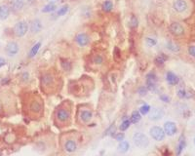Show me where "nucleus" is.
<instances>
[{
  "label": "nucleus",
  "mask_w": 195,
  "mask_h": 156,
  "mask_svg": "<svg viewBox=\"0 0 195 156\" xmlns=\"http://www.w3.org/2000/svg\"><path fill=\"white\" fill-rule=\"evenodd\" d=\"M10 11H11V8H10L8 5L6 4L0 5V20H1V21L7 20L10 15Z\"/></svg>",
  "instance_id": "6ab92c4d"
},
{
  "label": "nucleus",
  "mask_w": 195,
  "mask_h": 156,
  "mask_svg": "<svg viewBox=\"0 0 195 156\" xmlns=\"http://www.w3.org/2000/svg\"><path fill=\"white\" fill-rule=\"evenodd\" d=\"M149 135L156 142H162L166 138V133H165L164 129L159 126H153L149 129Z\"/></svg>",
  "instance_id": "1a4fd4ad"
},
{
  "label": "nucleus",
  "mask_w": 195,
  "mask_h": 156,
  "mask_svg": "<svg viewBox=\"0 0 195 156\" xmlns=\"http://www.w3.org/2000/svg\"><path fill=\"white\" fill-rule=\"evenodd\" d=\"M129 148H130V143L127 142V140H123L121 142H119L117 149L120 153H126L129 150Z\"/></svg>",
  "instance_id": "4be33fe9"
},
{
  "label": "nucleus",
  "mask_w": 195,
  "mask_h": 156,
  "mask_svg": "<svg viewBox=\"0 0 195 156\" xmlns=\"http://www.w3.org/2000/svg\"><path fill=\"white\" fill-rule=\"evenodd\" d=\"M165 78H166L167 83L170 85V86H176V85L179 84V78L177 74H175L172 71H168L166 72V75H165Z\"/></svg>",
  "instance_id": "a211bd4d"
},
{
  "label": "nucleus",
  "mask_w": 195,
  "mask_h": 156,
  "mask_svg": "<svg viewBox=\"0 0 195 156\" xmlns=\"http://www.w3.org/2000/svg\"><path fill=\"white\" fill-rule=\"evenodd\" d=\"M74 41L79 47H86L91 43V38L86 32H78L74 37Z\"/></svg>",
  "instance_id": "4468645a"
},
{
  "label": "nucleus",
  "mask_w": 195,
  "mask_h": 156,
  "mask_svg": "<svg viewBox=\"0 0 195 156\" xmlns=\"http://www.w3.org/2000/svg\"><path fill=\"white\" fill-rule=\"evenodd\" d=\"M167 60H168V57L166 56V55H165V54H160L155 58L154 62H155L156 64H163L165 62L167 61Z\"/></svg>",
  "instance_id": "2f4dec72"
},
{
  "label": "nucleus",
  "mask_w": 195,
  "mask_h": 156,
  "mask_svg": "<svg viewBox=\"0 0 195 156\" xmlns=\"http://www.w3.org/2000/svg\"><path fill=\"white\" fill-rule=\"evenodd\" d=\"M169 31L173 34L175 37H179L186 33V28H184L183 24L179 22H173L169 27Z\"/></svg>",
  "instance_id": "9d476101"
},
{
  "label": "nucleus",
  "mask_w": 195,
  "mask_h": 156,
  "mask_svg": "<svg viewBox=\"0 0 195 156\" xmlns=\"http://www.w3.org/2000/svg\"><path fill=\"white\" fill-rule=\"evenodd\" d=\"M159 99L161 102L163 103H169L170 102H171V99H170V97H168L167 95H165V94H161L159 96Z\"/></svg>",
  "instance_id": "58836bf2"
},
{
  "label": "nucleus",
  "mask_w": 195,
  "mask_h": 156,
  "mask_svg": "<svg viewBox=\"0 0 195 156\" xmlns=\"http://www.w3.org/2000/svg\"><path fill=\"white\" fill-rule=\"evenodd\" d=\"M166 48L173 53H178L179 50H181V47H179L177 43H175L173 41H168L166 44Z\"/></svg>",
  "instance_id": "bb28decb"
},
{
  "label": "nucleus",
  "mask_w": 195,
  "mask_h": 156,
  "mask_svg": "<svg viewBox=\"0 0 195 156\" xmlns=\"http://www.w3.org/2000/svg\"><path fill=\"white\" fill-rule=\"evenodd\" d=\"M94 117V113L92 109L90 108H82L78 110L77 114V121L80 124H88L92 121Z\"/></svg>",
  "instance_id": "0eeeda50"
},
{
  "label": "nucleus",
  "mask_w": 195,
  "mask_h": 156,
  "mask_svg": "<svg viewBox=\"0 0 195 156\" xmlns=\"http://www.w3.org/2000/svg\"><path fill=\"white\" fill-rule=\"evenodd\" d=\"M92 63L95 65H98V67H99V65L103 64L104 58H103V55H101V54H96V55H94L93 58H92Z\"/></svg>",
  "instance_id": "393cba45"
},
{
  "label": "nucleus",
  "mask_w": 195,
  "mask_h": 156,
  "mask_svg": "<svg viewBox=\"0 0 195 156\" xmlns=\"http://www.w3.org/2000/svg\"><path fill=\"white\" fill-rule=\"evenodd\" d=\"M41 45H42V43L40 42V41H39V42H36L35 44H34L33 46L31 47V51H29V53H28V58L32 59V58L35 57L36 55L38 54L40 48H41Z\"/></svg>",
  "instance_id": "412c9836"
},
{
  "label": "nucleus",
  "mask_w": 195,
  "mask_h": 156,
  "mask_svg": "<svg viewBox=\"0 0 195 156\" xmlns=\"http://www.w3.org/2000/svg\"><path fill=\"white\" fill-rule=\"evenodd\" d=\"M54 122L59 128H64L70 126L72 122V109L71 104L68 102H64L55 110Z\"/></svg>",
  "instance_id": "f03ea898"
},
{
  "label": "nucleus",
  "mask_w": 195,
  "mask_h": 156,
  "mask_svg": "<svg viewBox=\"0 0 195 156\" xmlns=\"http://www.w3.org/2000/svg\"><path fill=\"white\" fill-rule=\"evenodd\" d=\"M40 85L42 91L47 95L58 93L62 89L63 79L61 74L55 69H48L44 71L40 78Z\"/></svg>",
  "instance_id": "f257e3e1"
},
{
  "label": "nucleus",
  "mask_w": 195,
  "mask_h": 156,
  "mask_svg": "<svg viewBox=\"0 0 195 156\" xmlns=\"http://www.w3.org/2000/svg\"><path fill=\"white\" fill-rule=\"evenodd\" d=\"M193 142H194V144H195V138H194V140H193Z\"/></svg>",
  "instance_id": "c03bdc74"
},
{
  "label": "nucleus",
  "mask_w": 195,
  "mask_h": 156,
  "mask_svg": "<svg viewBox=\"0 0 195 156\" xmlns=\"http://www.w3.org/2000/svg\"><path fill=\"white\" fill-rule=\"evenodd\" d=\"M93 82L90 79L80 78L79 80L73 81L69 84V92L75 97H85L91 93V89L93 88Z\"/></svg>",
  "instance_id": "7ed1b4c3"
},
{
  "label": "nucleus",
  "mask_w": 195,
  "mask_h": 156,
  "mask_svg": "<svg viewBox=\"0 0 195 156\" xmlns=\"http://www.w3.org/2000/svg\"><path fill=\"white\" fill-rule=\"evenodd\" d=\"M47 1L50 2V3H57L59 1H61V0H47Z\"/></svg>",
  "instance_id": "37998d69"
},
{
  "label": "nucleus",
  "mask_w": 195,
  "mask_h": 156,
  "mask_svg": "<svg viewBox=\"0 0 195 156\" xmlns=\"http://www.w3.org/2000/svg\"><path fill=\"white\" fill-rule=\"evenodd\" d=\"M57 10V5L56 3H50L48 2V4H46L45 6L41 9L42 13H53Z\"/></svg>",
  "instance_id": "5701e85b"
},
{
  "label": "nucleus",
  "mask_w": 195,
  "mask_h": 156,
  "mask_svg": "<svg viewBox=\"0 0 195 156\" xmlns=\"http://www.w3.org/2000/svg\"><path fill=\"white\" fill-rule=\"evenodd\" d=\"M124 138H125V135H124V133H118L116 136H115V139H116V140L119 143V142H121V140H124Z\"/></svg>",
  "instance_id": "ea45409f"
},
{
  "label": "nucleus",
  "mask_w": 195,
  "mask_h": 156,
  "mask_svg": "<svg viewBox=\"0 0 195 156\" xmlns=\"http://www.w3.org/2000/svg\"><path fill=\"white\" fill-rule=\"evenodd\" d=\"M28 110L33 116L40 117L44 114V102L39 96L35 95L29 100Z\"/></svg>",
  "instance_id": "20e7f679"
},
{
  "label": "nucleus",
  "mask_w": 195,
  "mask_h": 156,
  "mask_svg": "<svg viewBox=\"0 0 195 156\" xmlns=\"http://www.w3.org/2000/svg\"><path fill=\"white\" fill-rule=\"evenodd\" d=\"M178 97L182 100H186V99L191 98V94L188 93L187 91H186V90H183V89H179L178 91Z\"/></svg>",
  "instance_id": "c756f323"
},
{
  "label": "nucleus",
  "mask_w": 195,
  "mask_h": 156,
  "mask_svg": "<svg viewBox=\"0 0 195 156\" xmlns=\"http://www.w3.org/2000/svg\"><path fill=\"white\" fill-rule=\"evenodd\" d=\"M146 44L147 47L152 48L157 45V39L152 36H147V37H146Z\"/></svg>",
  "instance_id": "c85d7f7f"
},
{
  "label": "nucleus",
  "mask_w": 195,
  "mask_h": 156,
  "mask_svg": "<svg viewBox=\"0 0 195 156\" xmlns=\"http://www.w3.org/2000/svg\"><path fill=\"white\" fill-rule=\"evenodd\" d=\"M187 53L191 58L195 59V45L194 44L189 45L188 48H187Z\"/></svg>",
  "instance_id": "4c0bfd02"
},
{
  "label": "nucleus",
  "mask_w": 195,
  "mask_h": 156,
  "mask_svg": "<svg viewBox=\"0 0 195 156\" xmlns=\"http://www.w3.org/2000/svg\"><path fill=\"white\" fill-rule=\"evenodd\" d=\"M173 9L178 14H186L189 11V4L187 0H175L173 2Z\"/></svg>",
  "instance_id": "9b49d317"
},
{
  "label": "nucleus",
  "mask_w": 195,
  "mask_h": 156,
  "mask_svg": "<svg viewBox=\"0 0 195 156\" xmlns=\"http://www.w3.org/2000/svg\"><path fill=\"white\" fill-rule=\"evenodd\" d=\"M164 115H165V111L162 107H152V109H150V111L148 113V119L150 120V121L156 122L161 120L164 117Z\"/></svg>",
  "instance_id": "f8f14e48"
},
{
  "label": "nucleus",
  "mask_w": 195,
  "mask_h": 156,
  "mask_svg": "<svg viewBox=\"0 0 195 156\" xmlns=\"http://www.w3.org/2000/svg\"><path fill=\"white\" fill-rule=\"evenodd\" d=\"M69 11V6L67 4H64L61 6L59 9H57V16L58 17H63L64 15H67Z\"/></svg>",
  "instance_id": "cd10ccee"
},
{
  "label": "nucleus",
  "mask_w": 195,
  "mask_h": 156,
  "mask_svg": "<svg viewBox=\"0 0 195 156\" xmlns=\"http://www.w3.org/2000/svg\"><path fill=\"white\" fill-rule=\"evenodd\" d=\"M129 26L133 29L137 28L139 27V20L136 16H135V15L131 16V19H130V22H129Z\"/></svg>",
  "instance_id": "473e14b6"
},
{
  "label": "nucleus",
  "mask_w": 195,
  "mask_h": 156,
  "mask_svg": "<svg viewBox=\"0 0 195 156\" xmlns=\"http://www.w3.org/2000/svg\"><path fill=\"white\" fill-rule=\"evenodd\" d=\"M148 93V89L146 87V86H141L139 87L138 89V94L139 96H141V97H146V96L147 95Z\"/></svg>",
  "instance_id": "e433bc0d"
},
{
  "label": "nucleus",
  "mask_w": 195,
  "mask_h": 156,
  "mask_svg": "<svg viewBox=\"0 0 195 156\" xmlns=\"http://www.w3.org/2000/svg\"><path fill=\"white\" fill-rule=\"evenodd\" d=\"M143 115L141 114V112L139 111V110H135V111L132 112L131 116H130V120H131V123L133 124H137L141 121Z\"/></svg>",
  "instance_id": "b1692460"
},
{
  "label": "nucleus",
  "mask_w": 195,
  "mask_h": 156,
  "mask_svg": "<svg viewBox=\"0 0 195 156\" xmlns=\"http://www.w3.org/2000/svg\"><path fill=\"white\" fill-rule=\"evenodd\" d=\"M62 147L63 149L67 153H74L78 149V143L75 138L68 136V137L62 140Z\"/></svg>",
  "instance_id": "39448f33"
},
{
  "label": "nucleus",
  "mask_w": 195,
  "mask_h": 156,
  "mask_svg": "<svg viewBox=\"0 0 195 156\" xmlns=\"http://www.w3.org/2000/svg\"><path fill=\"white\" fill-rule=\"evenodd\" d=\"M22 79L23 80L24 82H27V81H28L29 80V74H28V72H23V75H22Z\"/></svg>",
  "instance_id": "a19ab883"
},
{
  "label": "nucleus",
  "mask_w": 195,
  "mask_h": 156,
  "mask_svg": "<svg viewBox=\"0 0 195 156\" xmlns=\"http://www.w3.org/2000/svg\"><path fill=\"white\" fill-rule=\"evenodd\" d=\"M24 7V1L23 0H13L11 3V10L14 12H19L23 10Z\"/></svg>",
  "instance_id": "aec40b11"
},
{
  "label": "nucleus",
  "mask_w": 195,
  "mask_h": 156,
  "mask_svg": "<svg viewBox=\"0 0 195 156\" xmlns=\"http://www.w3.org/2000/svg\"><path fill=\"white\" fill-rule=\"evenodd\" d=\"M164 131L169 137H173L178 133V126L173 121H167L164 124Z\"/></svg>",
  "instance_id": "f3484780"
},
{
  "label": "nucleus",
  "mask_w": 195,
  "mask_h": 156,
  "mask_svg": "<svg viewBox=\"0 0 195 156\" xmlns=\"http://www.w3.org/2000/svg\"><path fill=\"white\" fill-rule=\"evenodd\" d=\"M184 147H186V140H184V137H182L181 139H179V145H178V151L177 153L178 154H181L182 151L184 149Z\"/></svg>",
  "instance_id": "f704fd0d"
},
{
  "label": "nucleus",
  "mask_w": 195,
  "mask_h": 156,
  "mask_svg": "<svg viewBox=\"0 0 195 156\" xmlns=\"http://www.w3.org/2000/svg\"><path fill=\"white\" fill-rule=\"evenodd\" d=\"M13 31L17 37H23L29 31V24L26 21H20L14 26Z\"/></svg>",
  "instance_id": "6e6552de"
},
{
  "label": "nucleus",
  "mask_w": 195,
  "mask_h": 156,
  "mask_svg": "<svg viewBox=\"0 0 195 156\" xmlns=\"http://www.w3.org/2000/svg\"><path fill=\"white\" fill-rule=\"evenodd\" d=\"M132 140L135 144V147L138 148L144 149L149 145V139L148 137L142 132H136L132 137Z\"/></svg>",
  "instance_id": "423d86ee"
},
{
  "label": "nucleus",
  "mask_w": 195,
  "mask_h": 156,
  "mask_svg": "<svg viewBox=\"0 0 195 156\" xmlns=\"http://www.w3.org/2000/svg\"><path fill=\"white\" fill-rule=\"evenodd\" d=\"M157 76L154 72H149L146 75V87L148 91H155L157 88Z\"/></svg>",
  "instance_id": "2eb2a0df"
},
{
  "label": "nucleus",
  "mask_w": 195,
  "mask_h": 156,
  "mask_svg": "<svg viewBox=\"0 0 195 156\" xmlns=\"http://www.w3.org/2000/svg\"><path fill=\"white\" fill-rule=\"evenodd\" d=\"M5 64H6V60L2 57H0V68H1L2 67H4Z\"/></svg>",
  "instance_id": "79ce46f5"
},
{
  "label": "nucleus",
  "mask_w": 195,
  "mask_h": 156,
  "mask_svg": "<svg viewBox=\"0 0 195 156\" xmlns=\"http://www.w3.org/2000/svg\"><path fill=\"white\" fill-rule=\"evenodd\" d=\"M130 126H131V120L130 119H127V118H124V120L121 122V125H120V131H122V132H124V131H126L130 128Z\"/></svg>",
  "instance_id": "7c9ffc66"
},
{
  "label": "nucleus",
  "mask_w": 195,
  "mask_h": 156,
  "mask_svg": "<svg viewBox=\"0 0 195 156\" xmlns=\"http://www.w3.org/2000/svg\"><path fill=\"white\" fill-rule=\"evenodd\" d=\"M5 53L8 57L14 58L20 53V46L16 41H9L5 47Z\"/></svg>",
  "instance_id": "ddd939ff"
},
{
  "label": "nucleus",
  "mask_w": 195,
  "mask_h": 156,
  "mask_svg": "<svg viewBox=\"0 0 195 156\" xmlns=\"http://www.w3.org/2000/svg\"><path fill=\"white\" fill-rule=\"evenodd\" d=\"M61 65L63 69L64 70V71H70L71 68H72V64L71 63H69L68 61H63L61 63Z\"/></svg>",
  "instance_id": "c9c22d12"
},
{
  "label": "nucleus",
  "mask_w": 195,
  "mask_h": 156,
  "mask_svg": "<svg viewBox=\"0 0 195 156\" xmlns=\"http://www.w3.org/2000/svg\"><path fill=\"white\" fill-rule=\"evenodd\" d=\"M150 109H151L150 105L147 104V103H144V104H143V105H142L141 107H139V111L141 112V114H142V115H146V114H148V113H149V111H150Z\"/></svg>",
  "instance_id": "72a5a7b5"
},
{
  "label": "nucleus",
  "mask_w": 195,
  "mask_h": 156,
  "mask_svg": "<svg viewBox=\"0 0 195 156\" xmlns=\"http://www.w3.org/2000/svg\"><path fill=\"white\" fill-rule=\"evenodd\" d=\"M43 24L39 19H34L29 23V31L31 34H38L42 31Z\"/></svg>",
  "instance_id": "dca6fc26"
},
{
  "label": "nucleus",
  "mask_w": 195,
  "mask_h": 156,
  "mask_svg": "<svg viewBox=\"0 0 195 156\" xmlns=\"http://www.w3.org/2000/svg\"><path fill=\"white\" fill-rule=\"evenodd\" d=\"M102 9L103 11L106 13L111 12L113 9V2L111 0H106V1H103V3L102 4Z\"/></svg>",
  "instance_id": "a878e982"
}]
</instances>
